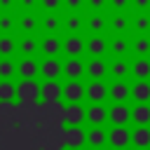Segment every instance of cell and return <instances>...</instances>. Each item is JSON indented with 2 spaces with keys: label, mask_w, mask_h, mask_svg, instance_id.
<instances>
[{
  "label": "cell",
  "mask_w": 150,
  "mask_h": 150,
  "mask_svg": "<svg viewBox=\"0 0 150 150\" xmlns=\"http://www.w3.org/2000/svg\"><path fill=\"white\" fill-rule=\"evenodd\" d=\"M61 49L68 54V56H80L82 52H84V40L80 38V35H70V38H66L63 42H61Z\"/></svg>",
  "instance_id": "obj_12"
},
{
  "label": "cell",
  "mask_w": 150,
  "mask_h": 150,
  "mask_svg": "<svg viewBox=\"0 0 150 150\" xmlns=\"http://www.w3.org/2000/svg\"><path fill=\"white\" fill-rule=\"evenodd\" d=\"M40 98L47 103H56L61 98V84L56 80H45V84L40 87Z\"/></svg>",
  "instance_id": "obj_8"
},
{
  "label": "cell",
  "mask_w": 150,
  "mask_h": 150,
  "mask_svg": "<svg viewBox=\"0 0 150 150\" xmlns=\"http://www.w3.org/2000/svg\"><path fill=\"white\" fill-rule=\"evenodd\" d=\"M148 28H150V16H138V19H136V30L145 33Z\"/></svg>",
  "instance_id": "obj_34"
},
{
  "label": "cell",
  "mask_w": 150,
  "mask_h": 150,
  "mask_svg": "<svg viewBox=\"0 0 150 150\" xmlns=\"http://www.w3.org/2000/svg\"><path fill=\"white\" fill-rule=\"evenodd\" d=\"M131 120L136 122V127H148L150 124V105L148 103H136V108L131 110Z\"/></svg>",
  "instance_id": "obj_18"
},
{
  "label": "cell",
  "mask_w": 150,
  "mask_h": 150,
  "mask_svg": "<svg viewBox=\"0 0 150 150\" xmlns=\"http://www.w3.org/2000/svg\"><path fill=\"white\" fill-rule=\"evenodd\" d=\"M127 2H129V0H112V7L122 9V7H127Z\"/></svg>",
  "instance_id": "obj_39"
},
{
  "label": "cell",
  "mask_w": 150,
  "mask_h": 150,
  "mask_svg": "<svg viewBox=\"0 0 150 150\" xmlns=\"http://www.w3.org/2000/svg\"><path fill=\"white\" fill-rule=\"evenodd\" d=\"M108 120H110L115 127H124V124L131 120V110H129L124 103H115V105L108 110Z\"/></svg>",
  "instance_id": "obj_6"
},
{
  "label": "cell",
  "mask_w": 150,
  "mask_h": 150,
  "mask_svg": "<svg viewBox=\"0 0 150 150\" xmlns=\"http://www.w3.org/2000/svg\"><path fill=\"white\" fill-rule=\"evenodd\" d=\"M108 143L115 148V150H124L129 143H131V131L127 127H112L108 131Z\"/></svg>",
  "instance_id": "obj_2"
},
{
  "label": "cell",
  "mask_w": 150,
  "mask_h": 150,
  "mask_svg": "<svg viewBox=\"0 0 150 150\" xmlns=\"http://www.w3.org/2000/svg\"><path fill=\"white\" fill-rule=\"evenodd\" d=\"M66 5H68L70 9H77V7L82 5V0H66Z\"/></svg>",
  "instance_id": "obj_38"
},
{
  "label": "cell",
  "mask_w": 150,
  "mask_h": 150,
  "mask_svg": "<svg viewBox=\"0 0 150 150\" xmlns=\"http://www.w3.org/2000/svg\"><path fill=\"white\" fill-rule=\"evenodd\" d=\"M61 5V0H42V7L45 9H56Z\"/></svg>",
  "instance_id": "obj_37"
},
{
  "label": "cell",
  "mask_w": 150,
  "mask_h": 150,
  "mask_svg": "<svg viewBox=\"0 0 150 150\" xmlns=\"http://www.w3.org/2000/svg\"><path fill=\"white\" fill-rule=\"evenodd\" d=\"M63 120H66L68 127H80V124L87 120L84 105H80V103H68L66 110H63Z\"/></svg>",
  "instance_id": "obj_3"
},
{
  "label": "cell",
  "mask_w": 150,
  "mask_h": 150,
  "mask_svg": "<svg viewBox=\"0 0 150 150\" xmlns=\"http://www.w3.org/2000/svg\"><path fill=\"white\" fill-rule=\"evenodd\" d=\"M127 49H129V45H127L124 38H112V42H110V52H112L115 56H124Z\"/></svg>",
  "instance_id": "obj_27"
},
{
  "label": "cell",
  "mask_w": 150,
  "mask_h": 150,
  "mask_svg": "<svg viewBox=\"0 0 150 150\" xmlns=\"http://www.w3.org/2000/svg\"><path fill=\"white\" fill-rule=\"evenodd\" d=\"M129 73L136 77V80H148L150 77V61L145 56H138L131 66H129Z\"/></svg>",
  "instance_id": "obj_16"
},
{
  "label": "cell",
  "mask_w": 150,
  "mask_h": 150,
  "mask_svg": "<svg viewBox=\"0 0 150 150\" xmlns=\"http://www.w3.org/2000/svg\"><path fill=\"white\" fill-rule=\"evenodd\" d=\"M87 120L94 124V127H101L105 120H108V110L103 108V103H91L87 108Z\"/></svg>",
  "instance_id": "obj_15"
},
{
  "label": "cell",
  "mask_w": 150,
  "mask_h": 150,
  "mask_svg": "<svg viewBox=\"0 0 150 150\" xmlns=\"http://www.w3.org/2000/svg\"><path fill=\"white\" fill-rule=\"evenodd\" d=\"M63 141H66L68 148H82L84 141H87V134H84L82 127H68L66 134H63Z\"/></svg>",
  "instance_id": "obj_10"
},
{
  "label": "cell",
  "mask_w": 150,
  "mask_h": 150,
  "mask_svg": "<svg viewBox=\"0 0 150 150\" xmlns=\"http://www.w3.org/2000/svg\"><path fill=\"white\" fill-rule=\"evenodd\" d=\"M14 87H16V96L14 98H19L21 103H35L40 98V84L35 80H21Z\"/></svg>",
  "instance_id": "obj_1"
},
{
  "label": "cell",
  "mask_w": 150,
  "mask_h": 150,
  "mask_svg": "<svg viewBox=\"0 0 150 150\" xmlns=\"http://www.w3.org/2000/svg\"><path fill=\"white\" fill-rule=\"evenodd\" d=\"M148 5H150V0H136V7H138V9H145Z\"/></svg>",
  "instance_id": "obj_40"
},
{
  "label": "cell",
  "mask_w": 150,
  "mask_h": 150,
  "mask_svg": "<svg viewBox=\"0 0 150 150\" xmlns=\"http://www.w3.org/2000/svg\"><path fill=\"white\" fill-rule=\"evenodd\" d=\"M108 96H110L115 103H127V98H131V89H129V84H124L122 80H117V82L108 89Z\"/></svg>",
  "instance_id": "obj_13"
},
{
  "label": "cell",
  "mask_w": 150,
  "mask_h": 150,
  "mask_svg": "<svg viewBox=\"0 0 150 150\" xmlns=\"http://www.w3.org/2000/svg\"><path fill=\"white\" fill-rule=\"evenodd\" d=\"M84 70H87V75L91 77V80H103V75H105V63H103V59H98V56H94L87 66H84Z\"/></svg>",
  "instance_id": "obj_19"
},
{
  "label": "cell",
  "mask_w": 150,
  "mask_h": 150,
  "mask_svg": "<svg viewBox=\"0 0 150 150\" xmlns=\"http://www.w3.org/2000/svg\"><path fill=\"white\" fill-rule=\"evenodd\" d=\"M61 73H63L66 77H70V80H80V77L84 75V63H82L80 59L70 56L66 63H61Z\"/></svg>",
  "instance_id": "obj_9"
},
{
  "label": "cell",
  "mask_w": 150,
  "mask_h": 150,
  "mask_svg": "<svg viewBox=\"0 0 150 150\" xmlns=\"http://www.w3.org/2000/svg\"><path fill=\"white\" fill-rule=\"evenodd\" d=\"M35 26H38V21H35L33 16H23V19H21V28H23V30H35Z\"/></svg>",
  "instance_id": "obj_35"
},
{
  "label": "cell",
  "mask_w": 150,
  "mask_h": 150,
  "mask_svg": "<svg viewBox=\"0 0 150 150\" xmlns=\"http://www.w3.org/2000/svg\"><path fill=\"white\" fill-rule=\"evenodd\" d=\"M9 2H12V0H0V5H2V7H7Z\"/></svg>",
  "instance_id": "obj_43"
},
{
  "label": "cell",
  "mask_w": 150,
  "mask_h": 150,
  "mask_svg": "<svg viewBox=\"0 0 150 150\" xmlns=\"http://www.w3.org/2000/svg\"><path fill=\"white\" fill-rule=\"evenodd\" d=\"M12 28V19L9 16H0V30L5 33V30H9Z\"/></svg>",
  "instance_id": "obj_36"
},
{
  "label": "cell",
  "mask_w": 150,
  "mask_h": 150,
  "mask_svg": "<svg viewBox=\"0 0 150 150\" xmlns=\"http://www.w3.org/2000/svg\"><path fill=\"white\" fill-rule=\"evenodd\" d=\"M87 143H89L94 150H101L103 143H108V134H105L101 127H94V129L87 131Z\"/></svg>",
  "instance_id": "obj_20"
},
{
  "label": "cell",
  "mask_w": 150,
  "mask_h": 150,
  "mask_svg": "<svg viewBox=\"0 0 150 150\" xmlns=\"http://www.w3.org/2000/svg\"><path fill=\"white\" fill-rule=\"evenodd\" d=\"M19 49H21V54L23 56H33L35 54V49H38V42H35V38H23L21 40V45H19Z\"/></svg>",
  "instance_id": "obj_26"
},
{
  "label": "cell",
  "mask_w": 150,
  "mask_h": 150,
  "mask_svg": "<svg viewBox=\"0 0 150 150\" xmlns=\"http://www.w3.org/2000/svg\"><path fill=\"white\" fill-rule=\"evenodd\" d=\"M63 26H66V30H70V33L75 35V33L82 28V19H80V16H75V14H73V16H66Z\"/></svg>",
  "instance_id": "obj_30"
},
{
  "label": "cell",
  "mask_w": 150,
  "mask_h": 150,
  "mask_svg": "<svg viewBox=\"0 0 150 150\" xmlns=\"http://www.w3.org/2000/svg\"><path fill=\"white\" fill-rule=\"evenodd\" d=\"M84 96L91 101V103H103V98L108 96V87L103 84V80H94L84 87Z\"/></svg>",
  "instance_id": "obj_5"
},
{
  "label": "cell",
  "mask_w": 150,
  "mask_h": 150,
  "mask_svg": "<svg viewBox=\"0 0 150 150\" xmlns=\"http://www.w3.org/2000/svg\"><path fill=\"white\" fill-rule=\"evenodd\" d=\"M89 5H91V7H96V9H98V7H103V0H89Z\"/></svg>",
  "instance_id": "obj_41"
},
{
  "label": "cell",
  "mask_w": 150,
  "mask_h": 150,
  "mask_svg": "<svg viewBox=\"0 0 150 150\" xmlns=\"http://www.w3.org/2000/svg\"><path fill=\"white\" fill-rule=\"evenodd\" d=\"M35 5V0H23V7H33Z\"/></svg>",
  "instance_id": "obj_42"
},
{
  "label": "cell",
  "mask_w": 150,
  "mask_h": 150,
  "mask_svg": "<svg viewBox=\"0 0 150 150\" xmlns=\"http://www.w3.org/2000/svg\"><path fill=\"white\" fill-rule=\"evenodd\" d=\"M12 52H14V40H12L9 35H2V38H0V56L7 59Z\"/></svg>",
  "instance_id": "obj_29"
},
{
  "label": "cell",
  "mask_w": 150,
  "mask_h": 150,
  "mask_svg": "<svg viewBox=\"0 0 150 150\" xmlns=\"http://www.w3.org/2000/svg\"><path fill=\"white\" fill-rule=\"evenodd\" d=\"M61 98H66L68 103H80L84 98V84L80 80H70L66 87H61Z\"/></svg>",
  "instance_id": "obj_4"
},
{
  "label": "cell",
  "mask_w": 150,
  "mask_h": 150,
  "mask_svg": "<svg viewBox=\"0 0 150 150\" xmlns=\"http://www.w3.org/2000/svg\"><path fill=\"white\" fill-rule=\"evenodd\" d=\"M59 26H61L59 16H54V14H52V16H47V19H45V30H47L49 35H54V33L59 30Z\"/></svg>",
  "instance_id": "obj_31"
},
{
  "label": "cell",
  "mask_w": 150,
  "mask_h": 150,
  "mask_svg": "<svg viewBox=\"0 0 150 150\" xmlns=\"http://www.w3.org/2000/svg\"><path fill=\"white\" fill-rule=\"evenodd\" d=\"M42 52H45V56H56L61 52V40L56 35H47L42 40Z\"/></svg>",
  "instance_id": "obj_22"
},
{
  "label": "cell",
  "mask_w": 150,
  "mask_h": 150,
  "mask_svg": "<svg viewBox=\"0 0 150 150\" xmlns=\"http://www.w3.org/2000/svg\"><path fill=\"white\" fill-rule=\"evenodd\" d=\"M134 52H136L138 56H148V54H150V38H145V35L136 38V40H134Z\"/></svg>",
  "instance_id": "obj_25"
},
{
  "label": "cell",
  "mask_w": 150,
  "mask_h": 150,
  "mask_svg": "<svg viewBox=\"0 0 150 150\" xmlns=\"http://www.w3.org/2000/svg\"><path fill=\"white\" fill-rule=\"evenodd\" d=\"M70 150H80V148H70Z\"/></svg>",
  "instance_id": "obj_44"
},
{
  "label": "cell",
  "mask_w": 150,
  "mask_h": 150,
  "mask_svg": "<svg viewBox=\"0 0 150 150\" xmlns=\"http://www.w3.org/2000/svg\"><path fill=\"white\" fill-rule=\"evenodd\" d=\"M129 89H131V98L136 103H148L150 101V82L148 80H136V84L129 87Z\"/></svg>",
  "instance_id": "obj_14"
},
{
  "label": "cell",
  "mask_w": 150,
  "mask_h": 150,
  "mask_svg": "<svg viewBox=\"0 0 150 150\" xmlns=\"http://www.w3.org/2000/svg\"><path fill=\"white\" fill-rule=\"evenodd\" d=\"M103 26H105V21H103V16H98V14H96V16H91V19H89V28H91L94 33H98V30H103Z\"/></svg>",
  "instance_id": "obj_32"
},
{
  "label": "cell",
  "mask_w": 150,
  "mask_h": 150,
  "mask_svg": "<svg viewBox=\"0 0 150 150\" xmlns=\"http://www.w3.org/2000/svg\"><path fill=\"white\" fill-rule=\"evenodd\" d=\"M84 49H87L91 56H103V52L108 49V45H105V40H103L101 35H94V38L84 45Z\"/></svg>",
  "instance_id": "obj_21"
},
{
  "label": "cell",
  "mask_w": 150,
  "mask_h": 150,
  "mask_svg": "<svg viewBox=\"0 0 150 150\" xmlns=\"http://www.w3.org/2000/svg\"><path fill=\"white\" fill-rule=\"evenodd\" d=\"M127 26H129V21H127L124 16H115V19H112V30L120 33V30H127Z\"/></svg>",
  "instance_id": "obj_33"
},
{
  "label": "cell",
  "mask_w": 150,
  "mask_h": 150,
  "mask_svg": "<svg viewBox=\"0 0 150 150\" xmlns=\"http://www.w3.org/2000/svg\"><path fill=\"white\" fill-rule=\"evenodd\" d=\"M40 75L45 80H56L61 75V63L54 56H45V61L40 63Z\"/></svg>",
  "instance_id": "obj_11"
},
{
  "label": "cell",
  "mask_w": 150,
  "mask_h": 150,
  "mask_svg": "<svg viewBox=\"0 0 150 150\" xmlns=\"http://www.w3.org/2000/svg\"><path fill=\"white\" fill-rule=\"evenodd\" d=\"M14 96H16V87L9 80H0V101L2 103H9Z\"/></svg>",
  "instance_id": "obj_23"
},
{
  "label": "cell",
  "mask_w": 150,
  "mask_h": 150,
  "mask_svg": "<svg viewBox=\"0 0 150 150\" xmlns=\"http://www.w3.org/2000/svg\"><path fill=\"white\" fill-rule=\"evenodd\" d=\"M110 75H112L115 80H124V77L129 75V66H127L122 59H117V61L110 66Z\"/></svg>",
  "instance_id": "obj_24"
},
{
  "label": "cell",
  "mask_w": 150,
  "mask_h": 150,
  "mask_svg": "<svg viewBox=\"0 0 150 150\" xmlns=\"http://www.w3.org/2000/svg\"><path fill=\"white\" fill-rule=\"evenodd\" d=\"M16 73L21 75V80H35V75H40V63L33 61L30 56L21 59L19 66H16Z\"/></svg>",
  "instance_id": "obj_7"
},
{
  "label": "cell",
  "mask_w": 150,
  "mask_h": 150,
  "mask_svg": "<svg viewBox=\"0 0 150 150\" xmlns=\"http://www.w3.org/2000/svg\"><path fill=\"white\" fill-rule=\"evenodd\" d=\"M131 143L138 148V150H148L150 148V129L148 127H136L131 131Z\"/></svg>",
  "instance_id": "obj_17"
},
{
  "label": "cell",
  "mask_w": 150,
  "mask_h": 150,
  "mask_svg": "<svg viewBox=\"0 0 150 150\" xmlns=\"http://www.w3.org/2000/svg\"><path fill=\"white\" fill-rule=\"evenodd\" d=\"M14 73H16V66H14L9 59H2V61H0V80H9Z\"/></svg>",
  "instance_id": "obj_28"
}]
</instances>
